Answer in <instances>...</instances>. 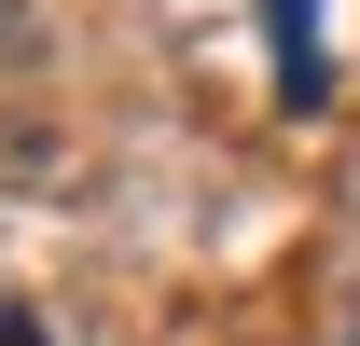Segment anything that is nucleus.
Listing matches in <instances>:
<instances>
[{
    "label": "nucleus",
    "mask_w": 360,
    "mask_h": 346,
    "mask_svg": "<svg viewBox=\"0 0 360 346\" xmlns=\"http://www.w3.org/2000/svg\"><path fill=\"white\" fill-rule=\"evenodd\" d=\"M264 28H277V97L319 111V84H333V70H319V0H264Z\"/></svg>",
    "instance_id": "1"
},
{
    "label": "nucleus",
    "mask_w": 360,
    "mask_h": 346,
    "mask_svg": "<svg viewBox=\"0 0 360 346\" xmlns=\"http://www.w3.org/2000/svg\"><path fill=\"white\" fill-rule=\"evenodd\" d=\"M347 346H360V333H347Z\"/></svg>",
    "instance_id": "4"
},
{
    "label": "nucleus",
    "mask_w": 360,
    "mask_h": 346,
    "mask_svg": "<svg viewBox=\"0 0 360 346\" xmlns=\"http://www.w3.org/2000/svg\"><path fill=\"white\" fill-rule=\"evenodd\" d=\"M0 346H56V333H42V319H14V305H0Z\"/></svg>",
    "instance_id": "3"
},
{
    "label": "nucleus",
    "mask_w": 360,
    "mask_h": 346,
    "mask_svg": "<svg viewBox=\"0 0 360 346\" xmlns=\"http://www.w3.org/2000/svg\"><path fill=\"white\" fill-rule=\"evenodd\" d=\"M28 56H42V14H28V0H0V70H28Z\"/></svg>",
    "instance_id": "2"
}]
</instances>
